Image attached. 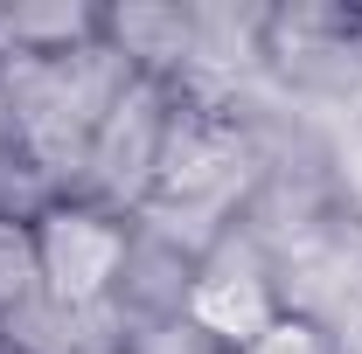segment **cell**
Returning <instances> with one entry per match:
<instances>
[{
	"mask_svg": "<svg viewBox=\"0 0 362 354\" xmlns=\"http://www.w3.org/2000/svg\"><path fill=\"white\" fill-rule=\"evenodd\" d=\"M175 104H181V77H146L139 70L133 84L119 90V104L105 111L70 195L105 202V209L139 222L146 195H153V174H160V146H168V126H175Z\"/></svg>",
	"mask_w": 362,
	"mask_h": 354,
	"instance_id": "3957f363",
	"label": "cell"
},
{
	"mask_svg": "<svg viewBox=\"0 0 362 354\" xmlns=\"http://www.w3.org/2000/svg\"><path fill=\"white\" fill-rule=\"evenodd\" d=\"M175 312H181V326H188L209 354H230V348H244L251 334H265L272 319L286 312V292H279L272 264L251 250V243L216 236V250H202L195 264L181 271Z\"/></svg>",
	"mask_w": 362,
	"mask_h": 354,
	"instance_id": "277c9868",
	"label": "cell"
},
{
	"mask_svg": "<svg viewBox=\"0 0 362 354\" xmlns=\"http://www.w3.org/2000/svg\"><path fill=\"white\" fill-rule=\"evenodd\" d=\"M35 229V271H42V306L56 312H119L139 271V222L84 202V195H49L28 209Z\"/></svg>",
	"mask_w": 362,
	"mask_h": 354,
	"instance_id": "6da1fadb",
	"label": "cell"
},
{
	"mask_svg": "<svg viewBox=\"0 0 362 354\" xmlns=\"http://www.w3.org/2000/svg\"><path fill=\"white\" fill-rule=\"evenodd\" d=\"M251 167V139H244V118L230 111L216 90L181 84L175 126H168V146H160V174H153V195L139 216H181V209H223L237 195V181Z\"/></svg>",
	"mask_w": 362,
	"mask_h": 354,
	"instance_id": "7a4b0ae2",
	"label": "cell"
},
{
	"mask_svg": "<svg viewBox=\"0 0 362 354\" xmlns=\"http://www.w3.org/2000/svg\"><path fill=\"white\" fill-rule=\"evenodd\" d=\"M105 42V7H0V63L7 56H70Z\"/></svg>",
	"mask_w": 362,
	"mask_h": 354,
	"instance_id": "5b68a950",
	"label": "cell"
},
{
	"mask_svg": "<svg viewBox=\"0 0 362 354\" xmlns=\"http://www.w3.org/2000/svg\"><path fill=\"white\" fill-rule=\"evenodd\" d=\"M42 306V271H35V229L28 209L0 202V341Z\"/></svg>",
	"mask_w": 362,
	"mask_h": 354,
	"instance_id": "8992f818",
	"label": "cell"
},
{
	"mask_svg": "<svg viewBox=\"0 0 362 354\" xmlns=\"http://www.w3.org/2000/svg\"><path fill=\"white\" fill-rule=\"evenodd\" d=\"M230 354H349V348H341V334H334L320 312L286 306V312L265 326V334H251L244 348H230Z\"/></svg>",
	"mask_w": 362,
	"mask_h": 354,
	"instance_id": "52a82bcc",
	"label": "cell"
},
{
	"mask_svg": "<svg viewBox=\"0 0 362 354\" xmlns=\"http://www.w3.org/2000/svg\"><path fill=\"white\" fill-rule=\"evenodd\" d=\"M334 202H341V216L362 222V133L334 146Z\"/></svg>",
	"mask_w": 362,
	"mask_h": 354,
	"instance_id": "ba28073f",
	"label": "cell"
}]
</instances>
